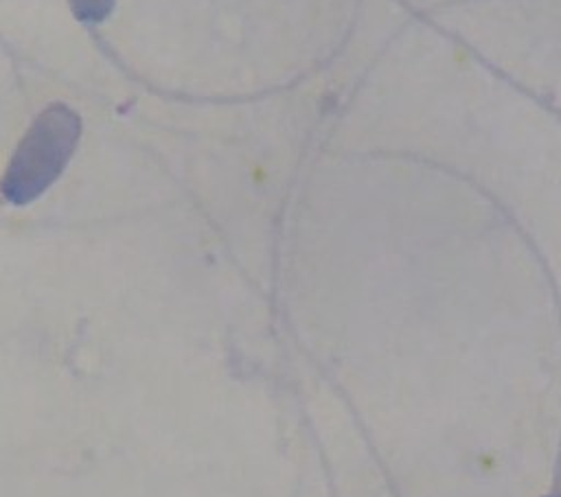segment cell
Returning a JSON list of instances; mask_svg holds the SVG:
<instances>
[{
	"mask_svg": "<svg viewBox=\"0 0 561 497\" xmlns=\"http://www.w3.org/2000/svg\"><path fill=\"white\" fill-rule=\"evenodd\" d=\"M81 138V118L66 103H50L37 114L20 140L0 182L13 206H26L64 173Z\"/></svg>",
	"mask_w": 561,
	"mask_h": 497,
	"instance_id": "cell-1",
	"label": "cell"
},
{
	"mask_svg": "<svg viewBox=\"0 0 561 497\" xmlns=\"http://www.w3.org/2000/svg\"><path fill=\"white\" fill-rule=\"evenodd\" d=\"M68 2L75 18L88 24H96L105 20L116 4V0H68Z\"/></svg>",
	"mask_w": 561,
	"mask_h": 497,
	"instance_id": "cell-2",
	"label": "cell"
},
{
	"mask_svg": "<svg viewBox=\"0 0 561 497\" xmlns=\"http://www.w3.org/2000/svg\"><path fill=\"white\" fill-rule=\"evenodd\" d=\"M548 497H561V495H559V493H554V495H548Z\"/></svg>",
	"mask_w": 561,
	"mask_h": 497,
	"instance_id": "cell-3",
	"label": "cell"
}]
</instances>
